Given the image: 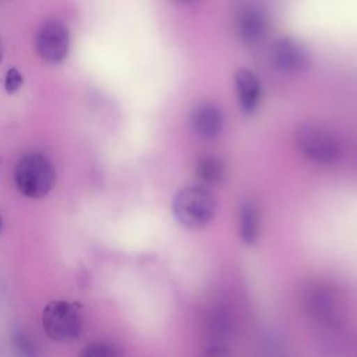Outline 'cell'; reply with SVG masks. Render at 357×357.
Returning <instances> with one entry per match:
<instances>
[{
	"mask_svg": "<svg viewBox=\"0 0 357 357\" xmlns=\"http://www.w3.org/2000/svg\"><path fill=\"white\" fill-rule=\"evenodd\" d=\"M238 230L243 241L247 245H252L257 241L259 233V216L252 201H245L241 204L238 213Z\"/></svg>",
	"mask_w": 357,
	"mask_h": 357,
	"instance_id": "cell-12",
	"label": "cell"
},
{
	"mask_svg": "<svg viewBox=\"0 0 357 357\" xmlns=\"http://www.w3.org/2000/svg\"><path fill=\"white\" fill-rule=\"evenodd\" d=\"M303 305L310 321L325 340L336 342L343 335L342 304L335 289L324 282H312L303 291Z\"/></svg>",
	"mask_w": 357,
	"mask_h": 357,
	"instance_id": "cell-1",
	"label": "cell"
},
{
	"mask_svg": "<svg viewBox=\"0 0 357 357\" xmlns=\"http://www.w3.org/2000/svg\"><path fill=\"white\" fill-rule=\"evenodd\" d=\"M233 315L223 305H215L206 315L205 329L209 339V349L206 354L222 356L227 354L226 343L233 333Z\"/></svg>",
	"mask_w": 357,
	"mask_h": 357,
	"instance_id": "cell-8",
	"label": "cell"
},
{
	"mask_svg": "<svg viewBox=\"0 0 357 357\" xmlns=\"http://www.w3.org/2000/svg\"><path fill=\"white\" fill-rule=\"evenodd\" d=\"M47 336L56 342H70L81 332V315L75 304L66 300H53L42 314Z\"/></svg>",
	"mask_w": 357,
	"mask_h": 357,
	"instance_id": "cell-5",
	"label": "cell"
},
{
	"mask_svg": "<svg viewBox=\"0 0 357 357\" xmlns=\"http://www.w3.org/2000/svg\"><path fill=\"white\" fill-rule=\"evenodd\" d=\"M266 18L258 8H245L237 17L236 31L245 45H257L261 42L266 35Z\"/></svg>",
	"mask_w": 357,
	"mask_h": 357,
	"instance_id": "cell-10",
	"label": "cell"
},
{
	"mask_svg": "<svg viewBox=\"0 0 357 357\" xmlns=\"http://www.w3.org/2000/svg\"><path fill=\"white\" fill-rule=\"evenodd\" d=\"M24 82L22 74L17 68H10L4 77V89L8 95L15 93Z\"/></svg>",
	"mask_w": 357,
	"mask_h": 357,
	"instance_id": "cell-15",
	"label": "cell"
},
{
	"mask_svg": "<svg viewBox=\"0 0 357 357\" xmlns=\"http://www.w3.org/2000/svg\"><path fill=\"white\" fill-rule=\"evenodd\" d=\"M273 67L283 74H297L308 66L307 49L291 38H282L275 42L271 50Z\"/></svg>",
	"mask_w": 357,
	"mask_h": 357,
	"instance_id": "cell-7",
	"label": "cell"
},
{
	"mask_svg": "<svg viewBox=\"0 0 357 357\" xmlns=\"http://www.w3.org/2000/svg\"><path fill=\"white\" fill-rule=\"evenodd\" d=\"M181 1H191V0H181Z\"/></svg>",
	"mask_w": 357,
	"mask_h": 357,
	"instance_id": "cell-18",
	"label": "cell"
},
{
	"mask_svg": "<svg viewBox=\"0 0 357 357\" xmlns=\"http://www.w3.org/2000/svg\"><path fill=\"white\" fill-rule=\"evenodd\" d=\"M191 126L201 138H215L222 131L223 114L216 105L201 103L191 114Z\"/></svg>",
	"mask_w": 357,
	"mask_h": 357,
	"instance_id": "cell-9",
	"label": "cell"
},
{
	"mask_svg": "<svg viewBox=\"0 0 357 357\" xmlns=\"http://www.w3.org/2000/svg\"><path fill=\"white\" fill-rule=\"evenodd\" d=\"M1 226H3V220H1V216H0V230H1Z\"/></svg>",
	"mask_w": 357,
	"mask_h": 357,
	"instance_id": "cell-17",
	"label": "cell"
},
{
	"mask_svg": "<svg viewBox=\"0 0 357 357\" xmlns=\"http://www.w3.org/2000/svg\"><path fill=\"white\" fill-rule=\"evenodd\" d=\"M172 211L181 226L199 229L213 219L216 201L205 185H188L176 192Z\"/></svg>",
	"mask_w": 357,
	"mask_h": 357,
	"instance_id": "cell-2",
	"label": "cell"
},
{
	"mask_svg": "<svg viewBox=\"0 0 357 357\" xmlns=\"http://www.w3.org/2000/svg\"><path fill=\"white\" fill-rule=\"evenodd\" d=\"M81 354L89 356V357H113V356H119L120 351L114 346L105 344V343H95L88 346Z\"/></svg>",
	"mask_w": 357,
	"mask_h": 357,
	"instance_id": "cell-14",
	"label": "cell"
},
{
	"mask_svg": "<svg viewBox=\"0 0 357 357\" xmlns=\"http://www.w3.org/2000/svg\"><path fill=\"white\" fill-rule=\"evenodd\" d=\"M70 32L60 20H47L36 31L35 49L39 57L47 64L61 63L68 53Z\"/></svg>",
	"mask_w": 357,
	"mask_h": 357,
	"instance_id": "cell-6",
	"label": "cell"
},
{
	"mask_svg": "<svg viewBox=\"0 0 357 357\" xmlns=\"http://www.w3.org/2000/svg\"><path fill=\"white\" fill-rule=\"evenodd\" d=\"M296 144L307 159L319 165H332L342 155L340 139L332 131L319 126H300L296 131Z\"/></svg>",
	"mask_w": 357,
	"mask_h": 357,
	"instance_id": "cell-4",
	"label": "cell"
},
{
	"mask_svg": "<svg viewBox=\"0 0 357 357\" xmlns=\"http://www.w3.org/2000/svg\"><path fill=\"white\" fill-rule=\"evenodd\" d=\"M234 85L241 109L247 113L254 112L261 95V86L257 75L245 68L237 70L234 75Z\"/></svg>",
	"mask_w": 357,
	"mask_h": 357,
	"instance_id": "cell-11",
	"label": "cell"
},
{
	"mask_svg": "<svg viewBox=\"0 0 357 357\" xmlns=\"http://www.w3.org/2000/svg\"><path fill=\"white\" fill-rule=\"evenodd\" d=\"M14 181L21 194L28 198H42L50 192L56 183V173L50 160L38 152H29L20 158Z\"/></svg>",
	"mask_w": 357,
	"mask_h": 357,
	"instance_id": "cell-3",
	"label": "cell"
},
{
	"mask_svg": "<svg viewBox=\"0 0 357 357\" xmlns=\"http://www.w3.org/2000/svg\"><path fill=\"white\" fill-rule=\"evenodd\" d=\"M1 59H3V42L0 39V61H1Z\"/></svg>",
	"mask_w": 357,
	"mask_h": 357,
	"instance_id": "cell-16",
	"label": "cell"
},
{
	"mask_svg": "<svg viewBox=\"0 0 357 357\" xmlns=\"http://www.w3.org/2000/svg\"><path fill=\"white\" fill-rule=\"evenodd\" d=\"M197 176L202 185H218L225 177V165L219 158L212 155L204 156L197 163Z\"/></svg>",
	"mask_w": 357,
	"mask_h": 357,
	"instance_id": "cell-13",
	"label": "cell"
}]
</instances>
